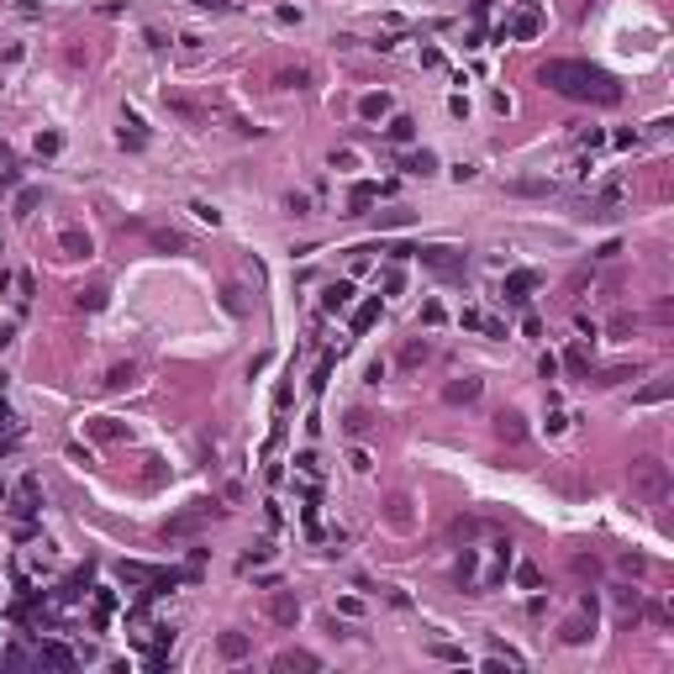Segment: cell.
Returning <instances> with one entry per match:
<instances>
[{
  "label": "cell",
  "mask_w": 674,
  "mask_h": 674,
  "mask_svg": "<svg viewBox=\"0 0 674 674\" xmlns=\"http://www.w3.org/2000/svg\"><path fill=\"white\" fill-rule=\"evenodd\" d=\"M538 85H548V90L564 95V101H590V105H616L622 101V85H616L606 69L585 63V59H548L538 69Z\"/></svg>",
  "instance_id": "cell-1"
},
{
  "label": "cell",
  "mask_w": 674,
  "mask_h": 674,
  "mask_svg": "<svg viewBox=\"0 0 674 674\" xmlns=\"http://www.w3.org/2000/svg\"><path fill=\"white\" fill-rule=\"evenodd\" d=\"M669 490H674V480H669V464H664V459H638V464H632V495H638L643 506H664Z\"/></svg>",
  "instance_id": "cell-2"
},
{
  "label": "cell",
  "mask_w": 674,
  "mask_h": 674,
  "mask_svg": "<svg viewBox=\"0 0 674 674\" xmlns=\"http://www.w3.org/2000/svg\"><path fill=\"white\" fill-rule=\"evenodd\" d=\"M411 258H421V269L443 274V280H459V274H464V253H459V248H448V242H432V248H417Z\"/></svg>",
  "instance_id": "cell-3"
},
{
  "label": "cell",
  "mask_w": 674,
  "mask_h": 674,
  "mask_svg": "<svg viewBox=\"0 0 674 674\" xmlns=\"http://www.w3.org/2000/svg\"><path fill=\"white\" fill-rule=\"evenodd\" d=\"M137 232L148 238V248L158 253H190V238H185L180 227H153V222H137Z\"/></svg>",
  "instance_id": "cell-4"
},
{
  "label": "cell",
  "mask_w": 674,
  "mask_h": 674,
  "mask_svg": "<svg viewBox=\"0 0 674 674\" xmlns=\"http://www.w3.org/2000/svg\"><path fill=\"white\" fill-rule=\"evenodd\" d=\"M590 632H596V596L580 600V616H569V622L558 627V638H564V643H585Z\"/></svg>",
  "instance_id": "cell-5"
},
{
  "label": "cell",
  "mask_w": 674,
  "mask_h": 674,
  "mask_svg": "<svg viewBox=\"0 0 674 674\" xmlns=\"http://www.w3.org/2000/svg\"><path fill=\"white\" fill-rule=\"evenodd\" d=\"M269 622H280V627H295V622H300L295 590H274V596H269Z\"/></svg>",
  "instance_id": "cell-6"
},
{
  "label": "cell",
  "mask_w": 674,
  "mask_h": 674,
  "mask_svg": "<svg viewBox=\"0 0 674 674\" xmlns=\"http://www.w3.org/2000/svg\"><path fill=\"white\" fill-rule=\"evenodd\" d=\"M480 390H485L480 375H464V379H453V385L443 390V401H448V406H469V401H480Z\"/></svg>",
  "instance_id": "cell-7"
},
{
  "label": "cell",
  "mask_w": 674,
  "mask_h": 674,
  "mask_svg": "<svg viewBox=\"0 0 674 674\" xmlns=\"http://www.w3.org/2000/svg\"><path fill=\"white\" fill-rule=\"evenodd\" d=\"M164 105H169V111H174L180 121H190V127H206V121H211V111H206V105L185 101V95H164Z\"/></svg>",
  "instance_id": "cell-8"
},
{
  "label": "cell",
  "mask_w": 674,
  "mask_h": 674,
  "mask_svg": "<svg viewBox=\"0 0 674 674\" xmlns=\"http://www.w3.org/2000/svg\"><path fill=\"white\" fill-rule=\"evenodd\" d=\"M348 306H353V280H332L322 290V311H348Z\"/></svg>",
  "instance_id": "cell-9"
},
{
  "label": "cell",
  "mask_w": 674,
  "mask_h": 674,
  "mask_svg": "<svg viewBox=\"0 0 674 674\" xmlns=\"http://www.w3.org/2000/svg\"><path fill=\"white\" fill-rule=\"evenodd\" d=\"M59 248H63V258H90V232L63 227V232H59Z\"/></svg>",
  "instance_id": "cell-10"
},
{
  "label": "cell",
  "mask_w": 674,
  "mask_h": 674,
  "mask_svg": "<svg viewBox=\"0 0 674 674\" xmlns=\"http://www.w3.org/2000/svg\"><path fill=\"white\" fill-rule=\"evenodd\" d=\"M495 437H501V443H522V437H527L522 411H501V417H495Z\"/></svg>",
  "instance_id": "cell-11"
},
{
  "label": "cell",
  "mask_w": 674,
  "mask_h": 674,
  "mask_svg": "<svg viewBox=\"0 0 674 674\" xmlns=\"http://www.w3.org/2000/svg\"><path fill=\"white\" fill-rule=\"evenodd\" d=\"M379 200V185H369V180H359L353 190H348V216H364V211Z\"/></svg>",
  "instance_id": "cell-12"
},
{
  "label": "cell",
  "mask_w": 674,
  "mask_h": 674,
  "mask_svg": "<svg viewBox=\"0 0 674 674\" xmlns=\"http://www.w3.org/2000/svg\"><path fill=\"white\" fill-rule=\"evenodd\" d=\"M532 285H538V274H532V269H516V274H506V300H511V306H522Z\"/></svg>",
  "instance_id": "cell-13"
},
{
  "label": "cell",
  "mask_w": 674,
  "mask_h": 674,
  "mask_svg": "<svg viewBox=\"0 0 674 674\" xmlns=\"http://www.w3.org/2000/svg\"><path fill=\"white\" fill-rule=\"evenodd\" d=\"M274 669H322V659L306 653V648H285V653L274 659Z\"/></svg>",
  "instance_id": "cell-14"
},
{
  "label": "cell",
  "mask_w": 674,
  "mask_h": 674,
  "mask_svg": "<svg viewBox=\"0 0 674 674\" xmlns=\"http://www.w3.org/2000/svg\"><path fill=\"white\" fill-rule=\"evenodd\" d=\"M401 169H406V174H421V180H427V174H437V153H427V148H421V153H406Z\"/></svg>",
  "instance_id": "cell-15"
},
{
  "label": "cell",
  "mask_w": 674,
  "mask_h": 674,
  "mask_svg": "<svg viewBox=\"0 0 674 674\" xmlns=\"http://www.w3.org/2000/svg\"><path fill=\"white\" fill-rule=\"evenodd\" d=\"M359 116H364V121H375V116H390V95H385V90H369V95L359 101Z\"/></svg>",
  "instance_id": "cell-16"
},
{
  "label": "cell",
  "mask_w": 674,
  "mask_h": 674,
  "mask_svg": "<svg viewBox=\"0 0 674 674\" xmlns=\"http://www.w3.org/2000/svg\"><path fill=\"white\" fill-rule=\"evenodd\" d=\"M300 85H311V69H306V63H295V69H280V74H274V90H300Z\"/></svg>",
  "instance_id": "cell-17"
},
{
  "label": "cell",
  "mask_w": 674,
  "mask_h": 674,
  "mask_svg": "<svg viewBox=\"0 0 674 674\" xmlns=\"http://www.w3.org/2000/svg\"><path fill=\"white\" fill-rule=\"evenodd\" d=\"M216 648H222V659H248V638H242V632H222V638H216Z\"/></svg>",
  "instance_id": "cell-18"
},
{
  "label": "cell",
  "mask_w": 674,
  "mask_h": 674,
  "mask_svg": "<svg viewBox=\"0 0 674 674\" xmlns=\"http://www.w3.org/2000/svg\"><path fill=\"white\" fill-rule=\"evenodd\" d=\"M427 353H432V348H427V337H411V343L401 348V369H421V364H427Z\"/></svg>",
  "instance_id": "cell-19"
},
{
  "label": "cell",
  "mask_w": 674,
  "mask_h": 674,
  "mask_svg": "<svg viewBox=\"0 0 674 674\" xmlns=\"http://www.w3.org/2000/svg\"><path fill=\"white\" fill-rule=\"evenodd\" d=\"M564 364H569L574 379H590V353H585V343H574L569 353H564Z\"/></svg>",
  "instance_id": "cell-20"
},
{
  "label": "cell",
  "mask_w": 674,
  "mask_h": 674,
  "mask_svg": "<svg viewBox=\"0 0 674 674\" xmlns=\"http://www.w3.org/2000/svg\"><path fill=\"white\" fill-rule=\"evenodd\" d=\"M506 190H511V195H554L558 185H554V180H511Z\"/></svg>",
  "instance_id": "cell-21"
},
{
  "label": "cell",
  "mask_w": 674,
  "mask_h": 674,
  "mask_svg": "<svg viewBox=\"0 0 674 674\" xmlns=\"http://www.w3.org/2000/svg\"><path fill=\"white\" fill-rule=\"evenodd\" d=\"M538 32H543L538 11H522V16H516V21H511V37H522V43H527V37H538Z\"/></svg>",
  "instance_id": "cell-22"
},
{
  "label": "cell",
  "mask_w": 674,
  "mask_h": 674,
  "mask_svg": "<svg viewBox=\"0 0 674 674\" xmlns=\"http://www.w3.org/2000/svg\"><path fill=\"white\" fill-rule=\"evenodd\" d=\"M385 137H390V143H411V137H417V121H411V116H390Z\"/></svg>",
  "instance_id": "cell-23"
},
{
  "label": "cell",
  "mask_w": 674,
  "mask_h": 674,
  "mask_svg": "<svg viewBox=\"0 0 674 674\" xmlns=\"http://www.w3.org/2000/svg\"><path fill=\"white\" fill-rule=\"evenodd\" d=\"M379 322V300H364L359 311H353V332H369Z\"/></svg>",
  "instance_id": "cell-24"
},
{
  "label": "cell",
  "mask_w": 674,
  "mask_h": 674,
  "mask_svg": "<svg viewBox=\"0 0 674 674\" xmlns=\"http://www.w3.org/2000/svg\"><path fill=\"white\" fill-rule=\"evenodd\" d=\"M105 385H111V390H127V385H137V364H116V369L105 375Z\"/></svg>",
  "instance_id": "cell-25"
},
{
  "label": "cell",
  "mask_w": 674,
  "mask_h": 674,
  "mask_svg": "<svg viewBox=\"0 0 674 674\" xmlns=\"http://www.w3.org/2000/svg\"><path fill=\"white\" fill-rule=\"evenodd\" d=\"M406 506H411L406 495H390V527H401V532L411 527V511H406Z\"/></svg>",
  "instance_id": "cell-26"
},
{
  "label": "cell",
  "mask_w": 674,
  "mask_h": 674,
  "mask_svg": "<svg viewBox=\"0 0 674 674\" xmlns=\"http://www.w3.org/2000/svg\"><path fill=\"white\" fill-rule=\"evenodd\" d=\"M43 659H48V664H59V669H74V653H69L63 643H43Z\"/></svg>",
  "instance_id": "cell-27"
},
{
  "label": "cell",
  "mask_w": 674,
  "mask_h": 674,
  "mask_svg": "<svg viewBox=\"0 0 674 674\" xmlns=\"http://www.w3.org/2000/svg\"><path fill=\"white\" fill-rule=\"evenodd\" d=\"M669 390H674V385H669V379H659V385H648V390H638V401H643V406H659V401H669Z\"/></svg>",
  "instance_id": "cell-28"
},
{
  "label": "cell",
  "mask_w": 674,
  "mask_h": 674,
  "mask_svg": "<svg viewBox=\"0 0 674 674\" xmlns=\"http://www.w3.org/2000/svg\"><path fill=\"white\" fill-rule=\"evenodd\" d=\"M74 300H79V311H101V306H105V290H101V285H90V290H79Z\"/></svg>",
  "instance_id": "cell-29"
},
{
  "label": "cell",
  "mask_w": 674,
  "mask_h": 674,
  "mask_svg": "<svg viewBox=\"0 0 674 674\" xmlns=\"http://www.w3.org/2000/svg\"><path fill=\"white\" fill-rule=\"evenodd\" d=\"M516 585H522V590H538V585H543L538 564H516Z\"/></svg>",
  "instance_id": "cell-30"
},
{
  "label": "cell",
  "mask_w": 674,
  "mask_h": 674,
  "mask_svg": "<svg viewBox=\"0 0 674 674\" xmlns=\"http://www.w3.org/2000/svg\"><path fill=\"white\" fill-rule=\"evenodd\" d=\"M37 200H43V190H21V195H16V216H32Z\"/></svg>",
  "instance_id": "cell-31"
},
{
  "label": "cell",
  "mask_w": 674,
  "mask_h": 674,
  "mask_svg": "<svg viewBox=\"0 0 674 674\" xmlns=\"http://www.w3.org/2000/svg\"><path fill=\"white\" fill-rule=\"evenodd\" d=\"M153 574H158V569H148V564H121V580H143V585H153Z\"/></svg>",
  "instance_id": "cell-32"
},
{
  "label": "cell",
  "mask_w": 674,
  "mask_h": 674,
  "mask_svg": "<svg viewBox=\"0 0 674 674\" xmlns=\"http://www.w3.org/2000/svg\"><path fill=\"white\" fill-rule=\"evenodd\" d=\"M616 564H622V574H648V558L643 554H622Z\"/></svg>",
  "instance_id": "cell-33"
},
{
  "label": "cell",
  "mask_w": 674,
  "mask_h": 674,
  "mask_svg": "<svg viewBox=\"0 0 674 674\" xmlns=\"http://www.w3.org/2000/svg\"><path fill=\"white\" fill-rule=\"evenodd\" d=\"M632 327H638V316H627V311H616V316H611V337H627Z\"/></svg>",
  "instance_id": "cell-34"
},
{
  "label": "cell",
  "mask_w": 674,
  "mask_h": 674,
  "mask_svg": "<svg viewBox=\"0 0 674 674\" xmlns=\"http://www.w3.org/2000/svg\"><path fill=\"white\" fill-rule=\"evenodd\" d=\"M90 432H95V437H121V427H116L111 417H95V421H90Z\"/></svg>",
  "instance_id": "cell-35"
},
{
  "label": "cell",
  "mask_w": 674,
  "mask_h": 674,
  "mask_svg": "<svg viewBox=\"0 0 674 674\" xmlns=\"http://www.w3.org/2000/svg\"><path fill=\"white\" fill-rule=\"evenodd\" d=\"M421 322H427V327H443V306H437V300H427V306H421Z\"/></svg>",
  "instance_id": "cell-36"
},
{
  "label": "cell",
  "mask_w": 674,
  "mask_h": 674,
  "mask_svg": "<svg viewBox=\"0 0 674 674\" xmlns=\"http://www.w3.org/2000/svg\"><path fill=\"white\" fill-rule=\"evenodd\" d=\"M295 464H300V474H311V480H316V474H322V459H316V453H300Z\"/></svg>",
  "instance_id": "cell-37"
},
{
  "label": "cell",
  "mask_w": 674,
  "mask_h": 674,
  "mask_svg": "<svg viewBox=\"0 0 674 674\" xmlns=\"http://www.w3.org/2000/svg\"><path fill=\"white\" fill-rule=\"evenodd\" d=\"M348 464L359 469V474H369V469H375V459H369V453H364V448H353V453H348Z\"/></svg>",
  "instance_id": "cell-38"
},
{
  "label": "cell",
  "mask_w": 674,
  "mask_h": 674,
  "mask_svg": "<svg viewBox=\"0 0 674 674\" xmlns=\"http://www.w3.org/2000/svg\"><path fill=\"white\" fill-rule=\"evenodd\" d=\"M632 375H638V369H606L596 385H622V379H632Z\"/></svg>",
  "instance_id": "cell-39"
},
{
  "label": "cell",
  "mask_w": 674,
  "mask_h": 674,
  "mask_svg": "<svg viewBox=\"0 0 674 674\" xmlns=\"http://www.w3.org/2000/svg\"><path fill=\"white\" fill-rule=\"evenodd\" d=\"M59 148H63L59 132H43V137H37V153H59Z\"/></svg>",
  "instance_id": "cell-40"
},
{
  "label": "cell",
  "mask_w": 674,
  "mask_h": 674,
  "mask_svg": "<svg viewBox=\"0 0 674 674\" xmlns=\"http://www.w3.org/2000/svg\"><path fill=\"white\" fill-rule=\"evenodd\" d=\"M264 558H269V543H258L253 554H242V569H253V564H264Z\"/></svg>",
  "instance_id": "cell-41"
},
{
  "label": "cell",
  "mask_w": 674,
  "mask_h": 674,
  "mask_svg": "<svg viewBox=\"0 0 674 674\" xmlns=\"http://www.w3.org/2000/svg\"><path fill=\"white\" fill-rule=\"evenodd\" d=\"M432 653H437V659H448V664H464V648H448V643H437Z\"/></svg>",
  "instance_id": "cell-42"
},
{
  "label": "cell",
  "mask_w": 674,
  "mask_h": 674,
  "mask_svg": "<svg viewBox=\"0 0 674 674\" xmlns=\"http://www.w3.org/2000/svg\"><path fill=\"white\" fill-rule=\"evenodd\" d=\"M574 574H590V580H596V574H600V564H596V558H585V554H580V558H574Z\"/></svg>",
  "instance_id": "cell-43"
},
{
  "label": "cell",
  "mask_w": 674,
  "mask_h": 674,
  "mask_svg": "<svg viewBox=\"0 0 674 674\" xmlns=\"http://www.w3.org/2000/svg\"><path fill=\"white\" fill-rule=\"evenodd\" d=\"M616 600H622V616H638V590H622Z\"/></svg>",
  "instance_id": "cell-44"
},
{
  "label": "cell",
  "mask_w": 674,
  "mask_h": 674,
  "mask_svg": "<svg viewBox=\"0 0 674 674\" xmlns=\"http://www.w3.org/2000/svg\"><path fill=\"white\" fill-rule=\"evenodd\" d=\"M190 211H195V216H200V222H211V227L222 222V216H216V211H211V206H206V200H195V206H190Z\"/></svg>",
  "instance_id": "cell-45"
},
{
  "label": "cell",
  "mask_w": 674,
  "mask_h": 674,
  "mask_svg": "<svg viewBox=\"0 0 674 674\" xmlns=\"http://www.w3.org/2000/svg\"><path fill=\"white\" fill-rule=\"evenodd\" d=\"M411 222V211H390V216H379V227H406Z\"/></svg>",
  "instance_id": "cell-46"
},
{
  "label": "cell",
  "mask_w": 674,
  "mask_h": 674,
  "mask_svg": "<svg viewBox=\"0 0 674 674\" xmlns=\"http://www.w3.org/2000/svg\"><path fill=\"white\" fill-rule=\"evenodd\" d=\"M285 211H295V216H306V211H311V200H306V195H290V200H285Z\"/></svg>",
  "instance_id": "cell-47"
},
{
  "label": "cell",
  "mask_w": 674,
  "mask_h": 674,
  "mask_svg": "<svg viewBox=\"0 0 674 674\" xmlns=\"http://www.w3.org/2000/svg\"><path fill=\"white\" fill-rule=\"evenodd\" d=\"M195 6H200V11H227L232 0H195Z\"/></svg>",
  "instance_id": "cell-48"
},
{
  "label": "cell",
  "mask_w": 674,
  "mask_h": 674,
  "mask_svg": "<svg viewBox=\"0 0 674 674\" xmlns=\"http://www.w3.org/2000/svg\"><path fill=\"white\" fill-rule=\"evenodd\" d=\"M11 427H16V421H11V406L0 401V432H11Z\"/></svg>",
  "instance_id": "cell-49"
},
{
  "label": "cell",
  "mask_w": 674,
  "mask_h": 674,
  "mask_svg": "<svg viewBox=\"0 0 674 674\" xmlns=\"http://www.w3.org/2000/svg\"><path fill=\"white\" fill-rule=\"evenodd\" d=\"M0 158H6V143H0Z\"/></svg>",
  "instance_id": "cell-50"
}]
</instances>
